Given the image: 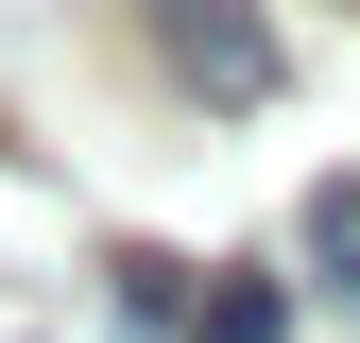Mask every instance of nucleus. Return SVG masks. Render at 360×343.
<instances>
[{
  "instance_id": "nucleus-1",
  "label": "nucleus",
  "mask_w": 360,
  "mask_h": 343,
  "mask_svg": "<svg viewBox=\"0 0 360 343\" xmlns=\"http://www.w3.org/2000/svg\"><path fill=\"white\" fill-rule=\"evenodd\" d=\"M155 52L206 86V103H275V34H257V0H155Z\"/></svg>"
},
{
  "instance_id": "nucleus-2",
  "label": "nucleus",
  "mask_w": 360,
  "mask_h": 343,
  "mask_svg": "<svg viewBox=\"0 0 360 343\" xmlns=\"http://www.w3.org/2000/svg\"><path fill=\"white\" fill-rule=\"evenodd\" d=\"M189 343H292V292L275 275H223L206 309H189Z\"/></svg>"
},
{
  "instance_id": "nucleus-3",
  "label": "nucleus",
  "mask_w": 360,
  "mask_h": 343,
  "mask_svg": "<svg viewBox=\"0 0 360 343\" xmlns=\"http://www.w3.org/2000/svg\"><path fill=\"white\" fill-rule=\"evenodd\" d=\"M309 257H326V275H360V172H326V189H309Z\"/></svg>"
}]
</instances>
